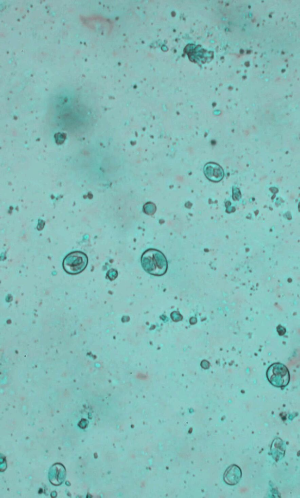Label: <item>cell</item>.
<instances>
[{
    "instance_id": "4",
    "label": "cell",
    "mask_w": 300,
    "mask_h": 498,
    "mask_svg": "<svg viewBox=\"0 0 300 498\" xmlns=\"http://www.w3.org/2000/svg\"><path fill=\"white\" fill-rule=\"evenodd\" d=\"M204 172L205 175L209 180L215 182L221 180L224 175L223 169L217 164L212 162L205 165Z\"/></svg>"
},
{
    "instance_id": "6",
    "label": "cell",
    "mask_w": 300,
    "mask_h": 498,
    "mask_svg": "<svg viewBox=\"0 0 300 498\" xmlns=\"http://www.w3.org/2000/svg\"><path fill=\"white\" fill-rule=\"evenodd\" d=\"M277 331L278 334L280 336L283 335L286 332L285 328L281 325H279L277 327Z\"/></svg>"
},
{
    "instance_id": "7",
    "label": "cell",
    "mask_w": 300,
    "mask_h": 498,
    "mask_svg": "<svg viewBox=\"0 0 300 498\" xmlns=\"http://www.w3.org/2000/svg\"><path fill=\"white\" fill-rule=\"evenodd\" d=\"M201 365L203 368L207 369L210 367V363L208 361L204 360L202 361Z\"/></svg>"
},
{
    "instance_id": "2",
    "label": "cell",
    "mask_w": 300,
    "mask_h": 498,
    "mask_svg": "<svg viewBox=\"0 0 300 498\" xmlns=\"http://www.w3.org/2000/svg\"><path fill=\"white\" fill-rule=\"evenodd\" d=\"M88 263L87 255L80 251L69 253L64 259L62 265L64 270L72 275L78 274L86 267Z\"/></svg>"
},
{
    "instance_id": "5",
    "label": "cell",
    "mask_w": 300,
    "mask_h": 498,
    "mask_svg": "<svg viewBox=\"0 0 300 498\" xmlns=\"http://www.w3.org/2000/svg\"><path fill=\"white\" fill-rule=\"evenodd\" d=\"M242 472L241 469L236 465L229 466L224 474V480L229 485H233L237 484L241 479Z\"/></svg>"
},
{
    "instance_id": "1",
    "label": "cell",
    "mask_w": 300,
    "mask_h": 498,
    "mask_svg": "<svg viewBox=\"0 0 300 498\" xmlns=\"http://www.w3.org/2000/svg\"><path fill=\"white\" fill-rule=\"evenodd\" d=\"M141 263L143 269L156 276L163 275L166 271L167 263L165 256L156 249H148L142 255Z\"/></svg>"
},
{
    "instance_id": "3",
    "label": "cell",
    "mask_w": 300,
    "mask_h": 498,
    "mask_svg": "<svg viewBox=\"0 0 300 498\" xmlns=\"http://www.w3.org/2000/svg\"><path fill=\"white\" fill-rule=\"evenodd\" d=\"M266 377L268 381L276 387H284L290 381V374L287 368L279 362L273 363L268 368Z\"/></svg>"
}]
</instances>
